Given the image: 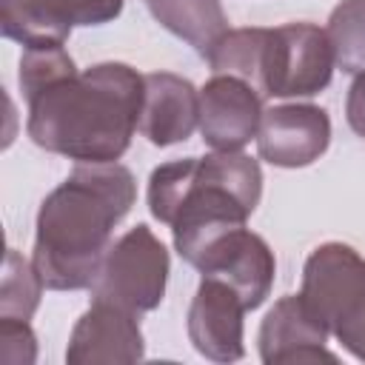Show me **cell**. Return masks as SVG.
<instances>
[{
	"instance_id": "obj_19",
	"label": "cell",
	"mask_w": 365,
	"mask_h": 365,
	"mask_svg": "<svg viewBox=\"0 0 365 365\" xmlns=\"http://www.w3.org/2000/svg\"><path fill=\"white\" fill-rule=\"evenodd\" d=\"M77 66L71 60V54L63 46H26L23 57H20V91L29 100L31 94L43 91L46 86L74 74Z\"/></svg>"
},
{
	"instance_id": "obj_6",
	"label": "cell",
	"mask_w": 365,
	"mask_h": 365,
	"mask_svg": "<svg viewBox=\"0 0 365 365\" xmlns=\"http://www.w3.org/2000/svg\"><path fill=\"white\" fill-rule=\"evenodd\" d=\"M188 265H194L202 277L228 282L242 297L248 311L265 302L277 271L274 251L268 248V242L245 225H234L211 237Z\"/></svg>"
},
{
	"instance_id": "obj_5",
	"label": "cell",
	"mask_w": 365,
	"mask_h": 365,
	"mask_svg": "<svg viewBox=\"0 0 365 365\" xmlns=\"http://www.w3.org/2000/svg\"><path fill=\"white\" fill-rule=\"evenodd\" d=\"M334 46L328 31L314 23H285L268 29L262 97H311L334 74Z\"/></svg>"
},
{
	"instance_id": "obj_16",
	"label": "cell",
	"mask_w": 365,
	"mask_h": 365,
	"mask_svg": "<svg viewBox=\"0 0 365 365\" xmlns=\"http://www.w3.org/2000/svg\"><path fill=\"white\" fill-rule=\"evenodd\" d=\"M268 29H228V34L214 46L208 63L214 74H231L248 83L262 97V68H265Z\"/></svg>"
},
{
	"instance_id": "obj_3",
	"label": "cell",
	"mask_w": 365,
	"mask_h": 365,
	"mask_svg": "<svg viewBox=\"0 0 365 365\" xmlns=\"http://www.w3.org/2000/svg\"><path fill=\"white\" fill-rule=\"evenodd\" d=\"M262 197L259 163L242 151H214L157 165L148 177V211L171 228L177 254L191 262L217 234L245 225Z\"/></svg>"
},
{
	"instance_id": "obj_17",
	"label": "cell",
	"mask_w": 365,
	"mask_h": 365,
	"mask_svg": "<svg viewBox=\"0 0 365 365\" xmlns=\"http://www.w3.org/2000/svg\"><path fill=\"white\" fill-rule=\"evenodd\" d=\"M43 279L34 268V262H29L26 257H20V251L9 248L6 251V265H3V285H0V319H31V314L40 305V294H43Z\"/></svg>"
},
{
	"instance_id": "obj_4",
	"label": "cell",
	"mask_w": 365,
	"mask_h": 365,
	"mask_svg": "<svg viewBox=\"0 0 365 365\" xmlns=\"http://www.w3.org/2000/svg\"><path fill=\"white\" fill-rule=\"evenodd\" d=\"M168 265V251L151 234V228L134 225L117 242H111L91 282V299L117 305L137 317L154 311L165 297Z\"/></svg>"
},
{
	"instance_id": "obj_2",
	"label": "cell",
	"mask_w": 365,
	"mask_h": 365,
	"mask_svg": "<svg viewBox=\"0 0 365 365\" xmlns=\"http://www.w3.org/2000/svg\"><path fill=\"white\" fill-rule=\"evenodd\" d=\"M145 80L125 63H97L31 94L34 145L77 163H117L140 128Z\"/></svg>"
},
{
	"instance_id": "obj_15",
	"label": "cell",
	"mask_w": 365,
	"mask_h": 365,
	"mask_svg": "<svg viewBox=\"0 0 365 365\" xmlns=\"http://www.w3.org/2000/svg\"><path fill=\"white\" fill-rule=\"evenodd\" d=\"M145 6L163 29L185 40L205 60L228 34V20L220 0H145Z\"/></svg>"
},
{
	"instance_id": "obj_22",
	"label": "cell",
	"mask_w": 365,
	"mask_h": 365,
	"mask_svg": "<svg viewBox=\"0 0 365 365\" xmlns=\"http://www.w3.org/2000/svg\"><path fill=\"white\" fill-rule=\"evenodd\" d=\"M345 120H348L351 131L365 140V71L356 74V80L348 88V97H345Z\"/></svg>"
},
{
	"instance_id": "obj_18",
	"label": "cell",
	"mask_w": 365,
	"mask_h": 365,
	"mask_svg": "<svg viewBox=\"0 0 365 365\" xmlns=\"http://www.w3.org/2000/svg\"><path fill=\"white\" fill-rule=\"evenodd\" d=\"M334 60L348 74L365 71V0H342L328 17Z\"/></svg>"
},
{
	"instance_id": "obj_12",
	"label": "cell",
	"mask_w": 365,
	"mask_h": 365,
	"mask_svg": "<svg viewBox=\"0 0 365 365\" xmlns=\"http://www.w3.org/2000/svg\"><path fill=\"white\" fill-rule=\"evenodd\" d=\"M242 297L222 279L202 277L188 308V339L211 362H237L245 354L242 345Z\"/></svg>"
},
{
	"instance_id": "obj_9",
	"label": "cell",
	"mask_w": 365,
	"mask_h": 365,
	"mask_svg": "<svg viewBox=\"0 0 365 365\" xmlns=\"http://www.w3.org/2000/svg\"><path fill=\"white\" fill-rule=\"evenodd\" d=\"M331 328L314 314V308L302 299V294H288L274 302L259 325V359L265 365L285 362H336V356L325 348Z\"/></svg>"
},
{
	"instance_id": "obj_10",
	"label": "cell",
	"mask_w": 365,
	"mask_h": 365,
	"mask_svg": "<svg viewBox=\"0 0 365 365\" xmlns=\"http://www.w3.org/2000/svg\"><path fill=\"white\" fill-rule=\"evenodd\" d=\"M331 143V120L325 108L311 103L274 106L262 111L257 151L279 168H302L325 154Z\"/></svg>"
},
{
	"instance_id": "obj_13",
	"label": "cell",
	"mask_w": 365,
	"mask_h": 365,
	"mask_svg": "<svg viewBox=\"0 0 365 365\" xmlns=\"http://www.w3.org/2000/svg\"><path fill=\"white\" fill-rule=\"evenodd\" d=\"M143 331L137 314L123 311L108 302H94L77 319L66 362L68 365H125L143 359Z\"/></svg>"
},
{
	"instance_id": "obj_8",
	"label": "cell",
	"mask_w": 365,
	"mask_h": 365,
	"mask_svg": "<svg viewBox=\"0 0 365 365\" xmlns=\"http://www.w3.org/2000/svg\"><path fill=\"white\" fill-rule=\"evenodd\" d=\"M299 294L334 334L365 297V259L345 242H322L305 259Z\"/></svg>"
},
{
	"instance_id": "obj_20",
	"label": "cell",
	"mask_w": 365,
	"mask_h": 365,
	"mask_svg": "<svg viewBox=\"0 0 365 365\" xmlns=\"http://www.w3.org/2000/svg\"><path fill=\"white\" fill-rule=\"evenodd\" d=\"M0 356L9 365H29L37 356V339L26 319H0Z\"/></svg>"
},
{
	"instance_id": "obj_14",
	"label": "cell",
	"mask_w": 365,
	"mask_h": 365,
	"mask_svg": "<svg viewBox=\"0 0 365 365\" xmlns=\"http://www.w3.org/2000/svg\"><path fill=\"white\" fill-rule=\"evenodd\" d=\"M143 111H140V134L151 145H174L191 137L200 125V91L180 74L151 71L143 74Z\"/></svg>"
},
{
	"instance_id": "obj_21",
	"label": "cell",
	"mask_w": 365,
	"mask_h": 365,
	"mask_svg": "<svg viewBox=\"0 0 365 365\" xmlns=\"http://www.w3.org/2000/svg\"><path fill=\"white\" fill-rule=\"evenodd\" d=\"M334 336L342 342L345 351H351L356 359L365 362V297H362V302L354 308V314L334 331Z\"/></svg>"
},
{
	"instance_id": "obj_7",
	"label": "cell",
	"mask_w": 365,
	"mask_h": 365,
	"mask_svg": "<svg viewBox=\"0 0 365 365\" xmlns=\"http://www.w3.org/2000/svg\"><path fill=\"white\" fill-rule=\"evenodd\" d=\"M125 0H0V26L23 46H63L74 26H103Z\"/></svg>"
},
{
	"instance_id": "obj_1",
	"label": "cell",
	"mask_w": 365,
	"mask_h": 365,
	"mask_svg": "<svg viewBox=\"0 0 365 365\" xmlns=\"http://www.w3.org/2000/svg\"><path fill=\"white\" fill-rule=\"evenodd\" d=\"M137 200L134 174L120 163H77L40 202L31 262L51 291L91 288L114 225Z\"/></svg>"
},
{
	"instance_id": "obj_11",
	"label": "cell",
	"mask_w": 365,
	"mask_h": 365,
	"mask_svg": "<svg viewBox=\"0 0 365 365\" xmlns=\"http://www.w3.org/2000/svg\"><path fill=\"white\" fill-rule=\"evenodd\" d=\"M262 120V97L231 74H214L200 91V134L214 151H240Z\"/></svg>"
}]
</instances>
